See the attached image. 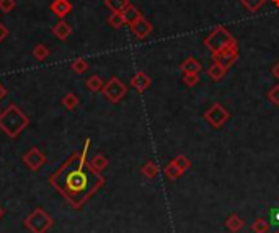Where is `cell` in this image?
<instances>
[{
    "label": "cell",
    "mask_w": 279,
    "mask_h": 233,
    "mask_svg": "<svg viewBox=\"0 0 279 233\" xmlns=\"http://www.w3.org/2000/svg\"><path fill=\"white\" fill-rule=\"evenodd\" d=\"M142 173H144V176H147V178H155V176L159 175V166H157V163L149 162L147 165H144Z\"/></svg>",
    "instance_id": "cell-21"
},
{
    "label": "cell",
    "mask_w": 279,
    "mask_h": 233,
    "mask_svg": "<svg viewBox=\"0 0 279 233\" xmlns=\"http://www.w3.org/2000/svg\"><path fill=\"white\" fill-rule=\"evenodd\" d=\"M85 85L88 90H92V92H100V90H103V80H102V77H98V75H92V77H88L87 82H85Z\"/></svg>",
    "instance_id": "cell-17"
},
{
    "label": "cell",
    "mask_w": 279,
    "mask_h": 233,
    "mask_svg": "<svg viewBox=\"0 0 279 233\" xmlns=\"http://www.w3.org/2000/svg\"><path fill=\"white\" fill-rule=\"evenodd\" d=\"M180 69H181L183 74H199L201 69H203V65H201V62H199L198 59L188 57V59H185L181 62Z\"/></svg>",
    "instance_id": "cell-10"
},
{
    "label": "cell",
    "mask_w": 279,
    "mask_h": 233,
    "mask_svg": "<svg viewBox=\"0 0 279 233\" xmlns=\"http://www.w3.org/2000/svg\"><path fill=\"white\" fill-rule=\"evenodd\" d=\"M150 83H152V80H150V77L146 74V72H136L134 74V77L131 79V85L136 92L139 93H144L147 90V88L150 87Z\"/></svg>",
    "instance_id": "cell-7"
},
{
    "label": "cell",
    "mask_w": 279,
    "mask_h": 233,
    "mask_svg": "<svg viewBox=\"0 0 279 233\" xmlns=\"http://www.w3.org/2000/svg\"><path fill=\"white\" fill-rule=\"evenodd\" d=\"M233 43H235V38L232 36V33L225 26H217L216 30H213L204 38V46L213 54L222 51L224 47L230 46Z\"/></svg>",
    "instance_id": "cell-2"
},
{
    "label": "cell",
    "mask_w": 279,
    "mask_h": 233,
    "mask_svg": "<svg viewBox=\"0 0 279 233\" xmlns=\"http://www.w3.org/2000/svg\"><path fill=\"white\" fill-rule=\"evenodd\" d=\"M268 99L275 104V106H279V85L273 87L270 92H268Z\"/></svg>",
    "instance_id": "cell-25"
},
{
    "label": "cell",
    "mask_w": 279,
    "mask_h": 233,
    "mask_svg": "<svg viewBox=\"0 0 279 233\" xmlns=\"http://www.w3.org/2000/svg\"><path fill=\"white\" fill-rule=\"evenodd\" d=\"M250 229H252L253 233H268V232H270V229H271V224H270V220H268V219L258 217L252 224Z\"/></svg>",
    "instance_id": "cell-15"
},
{
    "label": "cell",
    "mask_w": 279,
    "mask_h": 233,
    "mask_svg": "<svg viewBox=\"0 0 279 233\" xmlns=\"http://www.w3.org/2000/svg\"><path fill=\"white\" fill-rule=\"evenodd\" d=\"M243 224H245V222H243L242 217H240V215L232 214L230 217L225 220V229L228 232H232V233H237V232H240L243 229Z\"/></svg>",
    "instance_id": "cell-13"
},
{
    "label": "cell",
    "mask_w": 279,
    "mask_h": 233,
    "mask_svg": "<svg viewBox=\"0 0 279 233\" xmlns=\"http://www.w3.org/2000/svg\"><path fill=\"white\" fill-rule=\"evenodd\" d=\"M126 92H127L126 85L118 79V77H111V79L108 80L107 85L103 87V93H105V96H107L111 103H118L119 99L124 98Z\"/></svg>",
    "instance_id": "cell-4"
},
{
    "label": "cell",
    "mask_w": 279,
    "mask_h": 233,
    "mask_svg": "<svg viewBox=\"0 0 279 233\" xmlns=\"http://www.w3.org/2000/svg\"><path fill=\"white\" fill-rule=\"evenodd\" d=\"M273 3H275L276 7H279V0H273Z\"/></svg>",
    "instance_id": "cell-33"
},
{
    "label": "cell",
    "mask_w": 279,
    "mask_h": 233,
    "mask_svg": "<svg viewBox=\"0 0 279 233\" xmlns=\"http://www.w3.org/2000/svg\"><path fill=\"white\" fill-rule=\"evenodd\" d=\"M131 31L137 40H146L150 33H152V23L142 16V18H139L136 23L131 25Z\"/></svg>",
    "instance_id": "cell-6"
},
{
    "label": "cell",
    "mask_w": 279,
    "mask_h": 233,
    "mask_svg": "<svg viewBox=\"0 0 279 233\" xmlns=\"http://www.w3.org/2000/svg\"><path fill=\"white\" fill-rule=\"evenodd\" d=\"M7 36H8V28L3 23H0V43H2Z\"/></svg>",
    "instance_id": "cell-30"
},
{
    "label": "cell",
    "mask_w": 279,
    "mask_h": 233,
    "mask_svg": "<svg viewBox=\"0 0 279 233\" xmlns=\"http://www.w3.org/2000/svg\"><path fill=\"white\" fill-rule=\"evenodd\" d=\"M90 166H92V170L100 171L102 168H105V166H107V160H105L102 155H100V157H97V158H95L93 162L90 163Z\"/></svg>",
    "instance_id": "cell-27"
},
{
    "label": "cell",
    "mask_w": 279,
    "mask_h": 233,
    "mask_svg": "<svg viewBox=\"0 0 279 233\" xmlns=\"http://www.w3.org/2000/svg\"><path fill=\"white\" fill-rule=\"evenodd\" d=\"M273 233H279V230H276V232H273Z\"/></svg>",
    "instance_id": "cell-34"
},
{
    "label": "cell",
    "mask_w": 279,
    "mask_h": 233,
    "mask_svg": "<svg viewBox=\"0 0 279 233\" xmlns=\"http://www.w3.org/2000/svg\"><path fill=\"white\" fill-rule=\"evenodd\" d=\"M173 163H175V166L178 170H180V173H186V171L191 168V160H189L188 157H185V155H178V157L173 158Z\"/></svg>",
    "instance_id": "cell-16"
},
{
    "label": "cell",
    "mask_w": 279,
    "mask_h": 233,
    "mask_svg": "<svg viewBox=\"0 0 279 233\" xmlns=\"http://www.w3.org/2000/svg\"><path fill=\"white\" fill-rule=\"evenodd\" d=\"M270 224L271 225H275V227H279V207H275V209H271V212H270Z\"/></svg>",
    "instance_id": "cell-28"
},
{
    "label": "cell",
    "mask_w": 279,
    "mask_h": 233,
    "mask_svg": "<svg viewBox=\"0 0 279 233\" xmlns=\"http://www.w3.org/2000/svg\"><path fill=\"white\" fill-rule=\"evenodd\" d=\"M59 185L67 196L70 197H85L87 194L93 192L102 183V178L97 175V171L92 170V166H85L83 157L77 163L70 162L62 168L59 175Z\"/></svg>",
    "instance_id": "cell-1"
},
{
    "label": "cell",
    "mask_w": 279,
    "mask_h": 233,
    "mask_svg": "<svg viewBox=\"0 0 279 233\" xmlns=\"http://www.w3.org/2000/svg\"><path fill=\"white\" fill-rule=\"evenodd\" d=\"M51 12L57 16V18H64L72 12V3L70 0H53L51 3Z\"/></svg>",
    "instance_id": "cell-8"
},
{
    "label": "cell",
    "mask_w": 279,
    "mask_h": 233,
    "mask_svg": "<svg viewBox=\"0 0 279 233\" xmlns=\"http://www.w3.org/2000/svg\"><path fill=\"white\" fill-rule=\"evenodd\" d=\"M227 74V69L224 67V65H221V64H217L213 60V64L209 65V69H208V75H209V79L211 80H214V82H219L224 79V75Z\"/></svg>",
    "instance_id": "cell-11"
},
{
    "label": "cell",
    "mask_w": 279,
    "mask_h": 233,
    "mask_svg": "<svg viewBox=\"0 0 279 233\" xmlns=\"http://www.w3.org/2000/svg\"><path fill=\"white\" fill-rule=\"evenodd\" d=\"M183 82H185L188 87L198 85V82H199V74H183Z\"/></svg>",
    "instance_id": "cell-26"
},
{
    "label": "cell",
    "mask_w": 279,
    "mask_h": 233,
    "mask_svg": "<svg viewBox=\"0 0 279 233\" xmlns=\"http://www.w3.org/2000/svg\"><path fill=\"white\" fill-rule=\"evenodd\" d=\"M88 67H90V64H88L83 57L75 59L74 62H72V69H74L77 74H83V72L88 70Z\"/></svg>",
    "instance_id": "cell-22"
},
{
    "label": "cell",
    "mask_w": 279,
    "mask_h": 233,
    "mask_svg": "<svg viewBox=\"0 0 279 233\" xmlns=\"http://www.w3.org/2000/svg\"><path fill=\"white\" fill-rule=\"evenodd\" d=\"M49 54H51V51H49L48 46H44V44H36L35 49H33V55H35V59L40 60V62L46 60L49 57Z\"/></svg>",
    "instance_id": "cell-18"
},
{
    "label": "cell",
    "mask_w": 279,
    "mask_h": 233,
    "mask_svg": "<svg viewBox=\"0 0 279 233\" xmlns=\"http://www.w3.org/2000/svg\"><path fill=\"white\" fill-rule=\"evenodd\" d=\"M16 7V0H0V12L10 13Z\"/></svg>",
    "instance_id": "cell-24"
},
{
    "label": "cell",
    "mask_w": 279,
    "mask_h": 233,
    "mask_svg": "<svg viewBox=\"0 0 279 233\" xmlns=\"http://www.w3.org/2000/svg\"><path fill=\"white\" fill-rule=\"evenodd\" d=\"M108 23H110V26H113L114 30H119L121 26L126 25V21H124V16H122V13L113 12L108 16Z\"/></svg>",
    "instance_id": "cell-20"
},
{
    "label": "cell",
    "mask_w": 279,
    "mask_h": 233,
    "mask_svg": "<svg viewBox=\"0 0 279 233\" xmlns=\"http://www.w3.org/2000/svg\"><path fill=\"white\" fill-rule=\"evenodd\" d=\"M228 118H230V114H228V111L222 106L221 103L211 104V106L204 111L206 123H208L211 127H214V129H221V127L228 121Z\"/></svg>",
    "instance_id": "cell-3"
},
{
    "label": "cell",
    "mask_w": 279,
    "mask_h": 233,
    "mask_svg": "<svg viewBox=\"0 0 279 233\" xmlns=\"http://www.w3.org/2000/svg\"><path fill=\"white\" fill-rule=\"evenodd\" d=\"M105 5H107L111 12L122 13L131 5V2L129 0H105Z\"/></svg>",
    "instance_id": "cell-14"
},
{
    "label": "cell",
    "mask_w": 279,
    "mask_h": 233,
    "mask_svg": "<svg viewBox=\"0 0 279 233\" xmlns=\"http://www.w3.org/2000/svg\"><path fill=\"white\" fill-rule=\"evenodd\" d=\"M271 72H273V75H275L276 79L279 80V62H278V64L275 65V67H273V70H271Z\"/></svg>",
    "instance_id": "cell-32"
},
{
    "label": "cell",
    "mask_w": 279,
    "mask_h": 233,
    "mask_svg": "<svg viewBox=\"0 0 279 233\" xmlns=\"http://www.w3.org/2000/svg\"><path fill=\"white\" fill-rule=\"evenodd\" d=\"M164 171H165L167 178H170V180H178V178H180V176H181L180 170H178L176 166H175V163H173V160H171V162H170L168 165L165 166V170H164Z\"/></svg>",
    "instance_id": "cell-23"
},
{
    "label": "cell",
    "mask_w": 279,
    "mask_h": 233,
    "mask_svg": "<svg viewBox=\"0 0 279 233\" xmlns=\"http://www.w3.org/2000/svg\"><path fill=\"white\" fill-rule=\"evenodd\" d=\"M62 101L65 103V106H67V108H75V104H79V98H77L75 95H72V93H70V95H67V96L62 99Z\"/></svg>",
    "instance_id": "cell-29"
},
{
    "label": "cell",
    "mask_w": 279,
    "mask_h": 233,
    "mask_svg": "<svg viewBox=\"0 0 279 233\" xmlns=\"http://www.w3.org/2000/svg\"><path fill=\"white\" fill-rule=\"evenodd\" d=\"M53 35L57 38L59 41H65L67 38L72 35V28H70L69 23H67V21L60 20L53 26Z\"/></svg>",
    "instance_id": "cell-9"
},
{
    "label": "cell",
    "mask_w": 279,
    "mask_h": 233,
    "mask_svg": "<svg viewBox=\"0 0 279 233\" xmlns=\"http://www.w3.org/2000/svg\"><path fill=\"white\" fill-rule=\"evenodd\" d=\"M122 16H124V21H126V25H132V23H136V21L139 18H142V13H141V10H139L136 5H129L124 12H122Z\"/></svg>",
    "instance_id": "cell-12"
},
{
    "label": "cell",
    "mask_w": 279,
    "mask_h": 233,
    "mask_svg": "<svg viewBox=\"0 0 279 233\" xmlns=\"http://www.w3.org/2000/svg\"><path fill=\"white\" fill-rule=\"evenodd\" d=\"M237 59H238V44H237V41L233 43V44H230V46L224 47L222 51L213 54V60H214V62L224 65L225 69L230 67V65L235 62Z\"/></svg>",
    "instance_id": "cell-5"
},
{
    "label": "cell",
    "mask_w": 279,
    "mask_h": 233,
    "mask_svg": "<svg viewBox=\"0 0 279 233\" xmlns=\"http://www.w3.org/2000/svg\"><path fill=\"white\" fill-rule=\"evenodd\" d=\"M265 2L266 0H240V3H242L243 7L252 13L258 12V10L265 5Z\"/></svg>",
    "instance_id": "cell-19"
},
{
    "label": "cell",
    "mask_w": 279,
    "mask_h": 233,
    "mask_svg": "<svg viewBox=\"0 0 279 233\" xmlns=\"http://www.w3.org/2000/svg\"><path fill=\"white\" fill-rule=\"evenodd\" d=\"M5 96H7V88H5L2 83H0V99H3Z\"/></svg>",
    "instance_id": "cell-31"
}]
</instances>
